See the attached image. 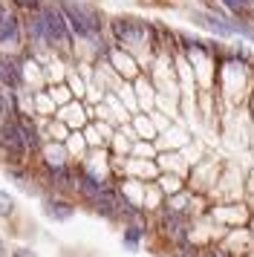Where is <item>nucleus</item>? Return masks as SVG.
<instances>
[{"label": "nucleus", "instance_id": "obj_1", "mask_svg": "<svg viewBox=\"0 0 254 257\" xmlns=\"http://www.w3.org/2000/svg\"><path fill=\"white\" fill-rule=\"evenodd\" d=\"M41 21H44V32H46V41L55 44V47H67L69 44V32H67V24H64V12L61 6H46L41 12Z\"/></svg>", "mask_w": 254, "mask_h": 257}, {"label": "nucleus", "instance_id": "obj_2", "mask_svg": "<svg viewBox=\"0 0 254 257\" xmlns=\"http://www.w3.org/2000/svg\"><path fill=\"white\" fill-rule=\"evenodd\" d=\"M61 12L67 15L69 26L75 29V35H84V38H92L98 32V21L95 15L87 12L84 6H75V3H61Z\"/></svg>", "mask_w": 254, "mask_h": 257}, {"label": "nucleus", "instance_id": "obj_3", "mask_svg": "<svg viewBox=\"0 0 254 257\" xmlns=\"http://www.w3.org/2000/svg\"><path fill=\"white\" fill-rule=\"evenodd\" d=\"M0 148H6L9 153H23L26 151V139L18 121H6L0 124Z\"/></svg>", "mask_w": 254, "mask_h": 257}, {"label": "nucleus", "instance_id": "obj_4", "mask_svg": "<svg viewBox=\"0 0 254 257\" xmlns=\"http://www.w3.org/2000/svg\"><path fill=\"white\" fill-rule=\"evenodd\" d=\"M113 32H115V38H118L121 44H139L142 35H145V26H142V21L124 18V21H115L113 24Z\"/></svg>", "mask_w": 254, "mask_h": 257}, {"label": "nucleus", "instance_id": "obj_5", "mask_svg": "<svg viewBox=\"0 0 254 257\" xmlns=\"http://www.w3.org/2000/svg\"><path fill=\"white\" fill-rule=\"evenodd\" d=\"M0 81L6 87H18L21 84V70L12 58H0Z\"/></svg>", "mask_w": 254, "mask_h": 257}, {"label": "nucleus", "instance_id": "obj_6", "mask_svg": "<svg viewBox=\"0 0 254 257\" xmlns=\"http://www.w3.org/2000/svg\"><path fill=\"white\" fill-rule=\"evenodd\" d=\"M15 41H18V18L0 15V44H15Z\"/></svg>", "mask_w": 254, "mask_h": 257}, {"label": "nucleus", "instance_id": "obj_7", "mask_svg": "<svg viewBox=\"0 0 254 257\" xmlns=\"http://www.w3.org/2000/svg\"><path fill=\"white\" fill-rule=\"evenodd\" d=\"M199 24L205 26V29H211V32H217V35H234V32H237V24H222L214 15H202Z\"/></svg>", "mask_w": 254, "mask_h": 257}, {"label": "nucleus", "instance_id": "obj_8", "mask_svg": "<svg viewBox=\"0 0 254 257\" xmlns=\"http://www.w3.org/2000/svg\"><path fill=\"white\" fill-rule=\"evenodd\" d=\"M72 205L69 202H61V199H52V202H46V214L52 217V220H69L72 217Z\"/></svg>", "mask_w": 254, "mask_h": 257}, {"label": "nucleus", "instance_id": "obj_9", "mask_svg": "<svg viewBox=\"0 0 254 257\" xmlns=\"http://www.w3.org/2000/svg\"><path fill=\"white\" fill-rule=\"evenodd\" d=\"M81 191H84V197L95 199L104 191V185L98 182V179H92V176H84V179H81Z\"/></svg>", "mask_w": 254, "mask_h": 257}, {"label": "nucleus", "instance_id": "obj_10", "mask_svg": "<svg viewBox=\"0 0 254 257\" xmlns=\"http://www.w3.org/2000/svg\"><path fill=\"white\" fill-rule=\"evenodd\" d=\"M18 124H21V130H23V139H26V145H29V148H38V133H35L32 124H29L26 118H21Z\"/></svg>", "mask_w": 254, "mask_h": 257}, {"label": "nucleus", "instance_id": "obj_11", "mask_svg": "<svg viewBox=\"0 0 254 257\" xmlns=\"http://www.w3.org/2000/svg\"><path fill=\"white\" fill-rule=\"evenodd\" d=\"M165 231L171 234V237H182V222L176 220V217H165Z\"/></svg>", "mask_w": 254, "mask_h": 257}, {"label": "nucleus", "instance_id": "obj_12", "mask_svg": "<svg viewBox=\"0 0 254 257\" xmlns=\"http://www.w3.org/2000/svg\"><path fill=\"white\" fill-rule=\"evenodd\" d=\"M139 237H142V228H139V225H130V228L124 231V243L130 245V248H136Z\"/></svg>", "mask_w": 254, "mask_h": 257}, {"label": "nucleus", "instance_id": "obj_13", "mask_svg": "<svg viewBox=\"0 0 254 257\" xmlns=\"http://www.w3.org/2000/svg\"><path fill=\"white\" fill-rule=\"evenodd\" d=\"M225 6H228L231 12H242V9H248L251 6V0H222Z\"/></svg>", "mask_w": 254, "mask_h": 257}, {"label": "nucleus", "instance_id": "obj_14", "mask_svg": "<svg viewBox=\"0 0 254 257\" xmlns=\"http://www.w3.org/2000/svg\"><path fill=\"white\" fill-rule=\"evenodd\" d=\"M12 205H15V199H12L9 194H3V191H0V214H9Z\"/></svg>", "mask_w": 254, "mask_h": 257}, {"label": "nucleus", "instance_id": "obj_15", "mask_svg": "<svg viewBox=\"0 0 254 257\" xmlns=\"http://www.w3.org/2000/svg\"><path fill=\"white\" fill-rule=\"evenodd\" d=\"M15 3H21V6H29V9H35V6H38V0H15Z\"/></svg>", "mask_w": 254, "mask_h": 257}, {"label": "nucleus", "instance_id": "obj_16", "mask_svg": "<svg viewBox=\"0 0 254 257\" xmlns=\"http://www.w3.org/2000/svg\"><path fill=\"white\" fill-rule=\"evenodd\" d=\"M6 107H9V104H6V95L0 93V116H3V113H6Z\"/></svg>", "mask_w": 254, "mask_h": 257}, {"label": "nucleus", "instance_id": "obj_17", "mask_svg": "<svg viewBox=\"0 0 254 257\" xmlns=\"http://www.w3.org/2000/svg\"><path fill=\"white\" fill-rule=\"evenodd\" d=\"M15 257H35V254L29 251V248H18V254H15Z\"/></svg>", "mask_w": 254, "mask_h": 257}, {"label": "nucleus", "instance_id": "obj_18", "mask_svg": "<svg viewBox=\"0 0 254 257\" xmlns=\"http://www.w3.org/2000/svg\"><path fill=\"white\" fill-rule=\"evenodd\" d=\"M211 257H228V254H225L222 248H214V251H211Z\"/></svg>", "mask_w": 254, "mask_h": 257}, {"label": "nucleus", "instance_id": "obj_19", "mask_svg": "<svg viewBox=\"0 0 254 257\" xmlns=\"http://www.w3.org/2000/svg\"><path fill=\"white\" fill-rule=\"evenodd\" d=\"M0 257H6V245H3V240H0Z\"/></svg>", "mask_w": 254, "mask_h": 257}]
</instances>
